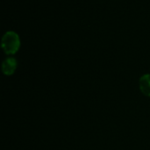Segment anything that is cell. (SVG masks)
Masks as SVG:
<instances>
[{
	"instance_id": "3",
	"label": "cell",
	"mask_w": 150,
	"mask_h": 150,
	"mask_svg": "<svg viewBox=\"0 0 150 150\" xmlns=\"http://www.w3.org/2000/svg\"><path fill=\"white\" fill-rule=\"evenodd\" d=\"M140 89L145 95L150 97V74H145L140 79Z\"/></svg>"
},
{
	"instance_id": "2",
	"label": "cell",
	"mask_w": 150,
	"mask_h": 150,
	"mask_svg": "<svg viewBox=\"0 0 150 150\" xmlns=\"http://www.w3.org/2000/svg\"><path fill=\"white\" fill-rule=\"evenodd\" d=\"M17 65L18 63L14 57H7L2 64V71L5 75H11L15 72Z\"/></svg>"
},
{
	"instance_id": "1",
	"label": "cell",
	"mask_w": 150,
	"mask_h": 150,
	"mask_svg": "<svg viewBox=\"0 0 150 150\" xmlns=\"http://www.w3.org/2000/svg\"><path fill=\"white\" fill-rule=\"evenodd\" d=\"M1 45L6 54H15L20 47L19 36L14 31H8L3 35Z\"/></svg>"
}]
</instances>
